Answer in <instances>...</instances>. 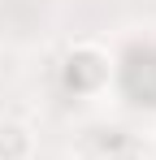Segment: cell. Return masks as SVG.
Segmentation results:
<instances>
[{
  "label": "cell",
  "instance_id": "6da1fadb",
  "mask_svg": "<svg viewBox=\"0 0 156 160\" xmlns=\"http://www.w3.org/2000/svg\"><path fill=\"white\" fill-rule=\"evenodd\" d=\"M35 156V134L18 117H0V160H30Z\"/></svg>",
  "mask_w": 156,
  "mask_h": 160
},
{
  "label": "cell",
  "instance_id": "7a4b0ae2",
  "mask_svg": "<svg viewBox=\"0 0 156 160\" xmlns=\"http://www.w3.org/2000/svg\"><path fill=\"white\" fill-rule=\"evenodd\" d=\"M104 160H143V152H134V147H122V152H113V156H104Z\"/></svg>",
  "mask_w": 156,
  "mask_h": 160
}]
</instances>
